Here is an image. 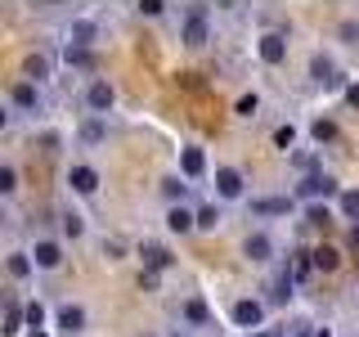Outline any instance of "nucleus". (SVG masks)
Returning a JSON list of instances; mask_svg holds the SVG:
<instances>
[{
    "mask_svg": "<svg viewBox=\"0 0 359 337\" xmlns=\"http://www.w3.org/2000/svg\"><path fill=\"white\" fill-rule=\"evenodd\" d=\"M207 37H211V27H207V5H194L184 14V27H180V41L189 45V50H202L207 45Z\"/></svg>",
    "mask_w": 359,
    "mask_h": 337,
    "instance_id": "obj_1",
    "label": "nucleus"
},
{
    "mask_svg": "<svg viewBox=\"0 0 359 337\" xmlns=\"http://www.w3.org/2000/svg\"><path fill=\"white\" fill-rule=\"evenodd\" d=\"M332 194H341V189H337V180L332 176H323V171H314V176H306V180H301V185H297V198H332Z\"/></svg>",
    "mask_w": 359,
    "mask_h": 337,
    "instance_id": "obj_2",
    "label": "nucleus"
},
{
    "mask_svg": "<svg viewBox=\"0 0 359 337\" xmlns=\"http://www.w3.org/2000/svg\"><path fill=\"white\" fill-rule=\"evenodd\" d=\"M243 256H247V261H256V265L274 261V239H269L265 230H252V234H247V243H243Z\"/></svg>",
    "mask_w": 359,
    "mask_h": 337,
    "instance_id": "obj_3",
    "label": "nucleus"
},
{
    "mask_svg": "<svg viewBox=\"0 0 359 337\" xmlns=\"http://www.w3.org/2000/svg\"><path fill=\"white\" fill-rule=\"evenodd\" d=\"M243 171H233V166H216V194L224 198V202H238L243 198Z\"/></svg>",
    "mask_w": 359,
    "mask_h": 337,
    "instance_id": "obj_4",
    "label": "nucleus"
},
{
    "mask_svg": "<svg viewBox=\"0 0 359 337\" xmlns=\"http://www.w3.org/2000/svg\"><path fill=\"white\" fill-rule=\"evenodd\" d=\"M112 104H117V90H112L108 81H90V86H86V108H90V112H99V117H104Z\"/></svg>",
    "mask_w": 359,
    "mask_h": 337,
    "instance_id": "obj_5",
    "label": "nucleus"
},
{
    "mask_svg": "<svg viewBox=\"0 0 359 337\" xmlns=\"http://www.w3.org/2000/svg\"><path fill=\"white\" fill-rule=\"evenodd\" d=\"M9 104L22 108V112H36L41 108V86L36 81H14L9 86Z\"/></svg>",
    "mask_w": 359,
    "mask_h": 337,
    "instance_id": "obj_6",
    "label": "nucleus"
},
{
    "mask_svg": "<svg viewBox=\"0 0 359 337\" xmlns=\"http://www.w3.org/2000/svg\"><path fill=\"white\" fill-rule=\"evenodd\" d=\"M261 319H265V306L256 297L233 301V324H238V329H261Z\"/></svg>",
    "mask_w": 359,
    "mask_h": 337,
    "instance_id": "obj_7",
    "label": "nucleus"
},
{
    "mask_svg": "<svg viewBox=\"0 0 359 337\" xmlns=\"http://www.w3.org/2000/svg\"><path fill=\"white\" fill-rule=\"evenodd\" d=\"M67 185H72V194L95 198L99 194V171L95 166H72V171H67Z\"/></svg>",
    "mask_w": 359,
    "mask_h": 337,
    "instance_id": "obj_8",
    "label": "nucleus"
},
{
    "mask_svg": "<svg viewBox=\"0 0 359 337\" xmlns=\"http://www.w3.org/2000/svg\"><path fill=\"white\" fill-rule=\"evenodd\" d=\"M256 50H261V63L274 67V63H283V59H287V37H278V32H265Z\"/></svg>",
    "mask_w": 359,
    "mask_h": 337,
    "instance_id": "obj_9",
    "label": "nucleus"
},
{
    "mask_svg": "<svg viewBox=\"0 0 359 337\" xmlns=\"http://www.w3.org/2000/svg\"><path fill=\"white\" fill-rule=\"evenodd\" d=\"M32 261H36V270H59L63 265V247L54 239H41L36 247H32Z\"/></svg>",
    "mask_w": 359,
    "mask_h": 337,
    "instance_id": "obj_10",
    "label": "nucleus"
},
{
    "mask_svg": "<svg viewBox=\"0 0 359 337\" xmlns=\"http://www.w3.org/2000/svg\"><path fill=\"white\" fill-rule=\"evenodd\" d=\"M180 171H184V180H202V171H207V153H202L198 144L180 149Z\"/></svg>",
    "mask_w": 359,
    "mask_h": 337,
    "instance_id": "obj_11",
    "label": "nucleus"
},
{
    "mask_svg": "<svg viewBox=\"0 0 359 337\" xmlns=\"http://www.w3.org/2000/svg\"><path fill=\"white\" fill-rule=\"evenodd\" d=\"M140 256H144V270H153V275H157V270H171V265H175V256L166 252L162 243H144Z\"/></svg>",
    "mask_w": 359,
    "mask_h": 337,
    "instance_id": "obj_12",
    "label": "nucleus"
},
{
    "mask_svg": "<svg viewBox=\"0 0 359 337\" xmlns=\"http://www.w3.org/2000/svg\"><path fill=\"white\" fill-rule=\"evenodd\" d=\"M166 230H171V234H189V230H198V211H189V207H171V211H166Z\"/></svg>",
    "mask_w": 359,
    "mask_h": 337,
    "instance_id": "obj_13",
    "label": "nucleus"
},
{
    "mask_svg": "<svg viewBox=\"0 0 359 337\" xmlns=\"http://www.w3.org/2000/svg\"><path fill=\"white\" fill-rule=\"evenodd\" d=\"M22 324H27V306H18V301L9 297L5 301V329H0V333H5V337H18Z\"/></svg>",
    "mask_w": 359,
    "mask_h": 337,
    "instance_id": "obj_14",
    "label": "nucleus"
},
{
    "mask_svg": "<svg viewBox=\"0 0 359 337\" xmlns=\"http://www.w3.org/2000/svg\"><path fill=\"white\" fill-rule=\"evenodd\" d=\"M292 198H252V216H287Z\"/></svg>",
    "mask_w": 359,
    "mask_h": 337,
    "instance_id": "obj_15",
    "label": "nucleus"
},
{
    "mask_svg": "<svg viewBox=\"0 0 359 337\" xmlns=\"http://www.w3.org/2000/svg\"><path fill=\"white\" fill-rule=\"evenodd\" d=\"M310 72H314V81H323V86H341V77H337V67H332V59L328 54H314V63H310Z\"/></svg>",
    "mask_w": 359,
    "mask_h": 337,
    "instance_id": "obj_16",
    "label": "nucleus"
},
{
    "mask_svg": "<svg viewBox=\"0 0 359 337\" xmlns=\"http://www.w3.org/2000/svg\"><path fill=\"white\" fill-rule=\"evenodd\" d=\"M310 261H314V270H323V275H332L337 265H341V252H337V247H328V243H319L310 252Z\"/></svg>",
    "mask_w": 359,
    "mask_h": 337,
    "instance_id": "obj_17",
    "label": "nucleus"
},
{
    "mask_svg": "<svg viewBox=\"0 0 359 337\" xmlns=\"http://www.w3.org/2000/svg\"><path fill=\"white\" fill-rule=\"evenodd\" d=\"M59 329L72 337V333H81L86 329V310L81 306H59Z\"/></svg>",
    "mask_w": 359,
    "mask_h": 337,
    "instance_id": "obj_18",
    "label": "nucleus"
},
{
    "mask_svg": "<svg viewBox=\"0 0 359 337\" xmlns=\"http://www.w3.org/2000/svg\"><path fill=\"white\" fill-rule=\"evenodd\" d=\"M81 140H86V144H99V140H108V121L99 117V112H90V117L81 121Z\"/></svg>",
    "mask_w": 359,
    "mask_h": 337,
    "instance_id": "obj_19",
    "label": "nucleus"
},
{
    "mask_svg": "<svg viewBox=\"0 0 359 337\" xmlns=\"http://www.w3.org/2000/svg\"><path fill=\"white\" fill-rule=\"evenodd\" d=\"M90 41H95V22L76 18V22H72V32H67V45H76V50H90Z\"/></svg>",
    "mask_w": 359,
    "mask_h": 337,
    "instance_id": "obj_20",
    "label": "nucleus"
},
{
    "mask_svg": "<svg viewBox=\"0 0 359 337\" xmlns=\"http://www.w3.org/2000/svg\"><path fill=\"white\" fill-rule=\"evenodd\" d=\"M180 315H184V319L194 324V329H202V324L211 319V310H207V301H202V297H189V301H184V310H180Z\"/></svg>",
    "mask_w": 359,
    "mask_h": 337,
    "instance_id": "obj_21",
    "label": "nucleus"
},
{
    "mask_svg": "<svg viewBox=\"0 0 359 337\" xmlns=\"http://www.w3.org/2000/svg\"><path fill=\"white\" fill-rule=\"evenodd\" d=\"M184 194H189V185L180 176H171V180H162V198L171 202V207H184Z\"/></svg>",
    "mask_w": 359,
    "mask_h": 337,
    "instance_id": "obj_22",
    "label": "nucleus"
},
{
    "mask_svg": "<svg viewBox=\"0 0 359 337\" xmlns=\"http://www.w3.org/2000/svg\"><path fill=\"white\" fill-rule=\"evenodd\" d=\"M9 275H14V279H27L32 275V270H36V261H32V252H9Z\"/></svg>",
    "mask_w": 359,
    "mask_h": 337,
    "instance_id": "obj_23",
    "label": "nucleus"
},
{
    "mask_svg": "<svg viewBox=\"0 0 359 337\" xmlns=\"http://www.w3.org/2000/svg\"><path fill=\"white\" fill-rule=\"evenodd\" d=\"M22 72H27V81H45V72H50V59H45V54H27Z\"/></svg>",
    "mask_w": 359,
    "mask_h": 337,
    "instance_id": "obj_24",
    "label": "nucleus"
},
{
    "mask_svg": "<svg viewBox=\"0 0 359 337\" xmlns=\"http://www.w3.org/2000/svg\"><path fill=\"white\" fill-rule=\"evenodd\" d=\"M63 63H67V67H95V54H90V50H76V45H67V50H63Z\"/></svg>",
    "mask_w": 359,
    "mask_h": 337,
    "instance_id": "obj_25",
    "label": "nucleus"
},
{
    "mask_svg": "<svg viewBox=\"0 0 359 337\" xmlns=\"http://www.w3.org/2000/svg\"><path fill=\"white\" fill-rule=\"evenodd\" d=\"M310 135H314V144H332L337 140V121H328V117H319L310 126Z\"/></svg>",
    "mask_w": 359,
    "mask_h": 337,
    "instance_id": "obj_26",
    "label": "nucleus"
},
{
    "mask_svg": "<svg viewBox=\"0 0 359 337\" xmlns=\"http://www.w3.org/2000/svg\"><path fill=\"white\" fill-rule=\"evenodd\" d=\"M341 216L359 225V189H341Z\"/></svg>",
    "mask_w": 359,
    "mask_h": 337,
    "instance_id": "obj_27",
    "label": "nucleus"
},
{
    "mask_svg": "<svg viewBox=\"0 0 359 337\" xmlns=\"http://www.w3.org/2000/svg\"><path fill=\"white\" fill-rule=\"evenodd\" d=\"M63 234H67V239H81V234H86V220L76 216V211H67V216H63Z\"/></svg>",
    "mask_w": 359,
    "mask_h": 337,
    "instance_id": "obj_28",
    "label": "nucleus"
},
{
    "mask_svg": "<svg viewBox=\"0 0 359 337\" xmlns=\"http://www.w3.org/2000/svg\"><path fill=\"white\" fill-rule=\"evenodd\" d=\"M306 220L314 225V230H328V225H332V211H328V207H310Z\"/></svg>",
    "mask_w": 359,
    "mask_h": 337,
    "instance_id": "obj_29",
    "label": "nucleus"
},
{
    "mask_svg": "<svg viewBox=\"0 0 359 337\" xmlns=\"http://www.w3.org/2000/svg\"><path fill=\"white\" fill-rule=\"evenodd\" d=\"M41 324H45V306H41V301H27V329L41 333Z\"/></svg>",
    "mask_w": 359,
    "mask_h": 337,
    "instance_id": "obj_30",
    "label": "nucleus"
},
{
    "mask_svg": "<svg viewBox=\"0 0 359 337\" xmlns=\"http://www.w3.org/2000/svg\"><path fill=\"white\" fill-rule=\"evenodd\" d=\"M14 189H18V171H14V166H0V194H14Z\"/></svg>",
    "mask_w": 359,
    "mask_h": 337,
    "instance_id": "obj_31",
    "label": "nucleus"
},
{
    "mask_svg": "<svg viewBox=\"0 0 359 337\" xmlns=\"http://www.w3.org/2000/svg\"><path fill=\"white\" fill-rule=\"evenodd\" d=\"M216 225H220L216 207H198V230H216Z\"/></svg>",
    "mask_w": 359,
    "mask_h": 337,
    "instance_id": "obj_32",
    "label": "nucleus"
},
{
    "mask_svg": "<svg viewBox=\"0 0 359 337\" xmlns=\"http://www.w3.org/2000/svg\"><path fill=\"white\" fill-rule=\"evenodd\" d=\"M274 144H278V149H292V144H297V126H292V121H287V126H278L274 131Z\"/></svg>",
    "mask_w": 359,
    "mask_h": 337,
    "instance_id": "obj_33",
    "label": "nucleus"
},
{
    "mask_svg": "<svg viewBox=\"0 0 359 337\" xmlns=\"http://www.w3.org/2000/svg\"><path fill=\"white\" fill-rule=\"evenodd\" d=\"M292 166H301V171H310V176H314L319 157H314V153H292Z\"/></svg>",
    "mask_w": 359,
    "mask_h": 337,
    "instance_id": "obj_34",
    "label": "nucleus"
},
{
    "mask_svg": "<svg viewBox=\"0 0 359 337\" xmlns=\"http://www.w3.org/2000/svg\"><path fill=\"white\" fill-rule=\"evenodd\" d=\"M256 108H261V99H256V95H243L238 99V117H256Z\"/></svg>",
    "mask_w": 359,
    "mask_h": 337,
    "instance_id": "obj_35",
    "label": "nucleus"
},
{
    "mask_svg": "<svg viewBox=\"0 0 359 337\" xmlns=\"http://www.w3.org/2000/svg\"><path fill=\"white\" fill-rule=\"evenodd\" d=\"M162 9H166L162 0H144V5H140V14H149V18H157V14H162Z\"/></svg>",
    "mask_w": 359,
    "mask_h": 337,
    "instance_id": "obj_36",
    "label": "nucleus"
},
{
    "mask_svg": "<svg viewBox=\"0 0 359 337\" xmlns=\"http://www.w3.org/2000/svg\"><path fill=\"white\" fill-rule=\"evenodd\" d=\"M140 288L144 292H157V275H153V270H144V275H140Z\"/></svg>",
    "mask_w": 359,
    "mask_h": 337,
    "instance_id": "obj_37",
    "label": "nucleus"
},
{
    "mask_svg": "<svg viewBox=\"0 0 359 337\" xmlns=\"http://www.w3.org/2000/svg\"><path fill=\"white\" fill-rule=\"evenodd\" d=\"M346 104H351V108H359V81H351V86H346Z\"/></svg>",
    "mask_w": 359,
    "mask_h": 337,
    "instance_id": "obj_38",
    "label": "nucleus"
},
{
    "mask_svg": "<svg viewBox=\"0 0 359 337\" xmlns=\"http://www.w3.org/2000/svg\"><path fill=\"white\" fill-rule=\"evenodd\" d=\"M351 243H355V247H359V225H351Z\"/></svg>",
    "mask_w": 359,
    "mask_h": 337,
    "instance_id": "obj_39",
    "label": "nucleus"
},
{
    "mask_svg": "<svg viewBox=\"0 0 359 337\" xmlns=\"http://www.w3.org/2000/svg\"><path fill=\"white\" fill-rule=\"evenodd\" d=\"M310 337H332V329H314V333H310Z\"/></svg>",
    "mask_w": 359,
    "mask_h": 337,
    "instance_id": "obj_40",
    "label": "nucleus"
},
{
    "mask_svg": "<svg viewBox=\"0 0 359 337\" xmlns=\"http://www.w3.org/2000/svg\"><path fill=\"white\" fill-rule=\"evenodd\" d=\"M252 337H283V333H252Z\"/></svg>",
    "mask_w": 359,
    "mask_h": 337,
    "instance_id": "obj_41",
    "label": "nucleus"
},
{
    "mask_svg": "<svg viewBox=\"0 0 359 337\" xmlns=\"http://www.w3.org/2000/svg\"><path fill=\"white\" fill-rule=\"evenodd\" d=\"M27 337H45V333H27Z\"/></svg>",
    "mask_w": 359,
    "mask_h": 337,
    "instance_id": "obj_42",
    "label": "nucleus"
},
{
    "mask_svg": "<svg viewBox=\"0 0 359 337\" xmlns=\"http://www.w3.org/2000/svg\"><path fill=\"white\" fill-rule=\"evenodd\" d=\"M292 337H306V333H292Z\"/></svg>",
    "mask_w": 359,
    "mask_h": 337,
    "instance_id": "obj_43",
    "label": "nucleus"
}]
</instances>
